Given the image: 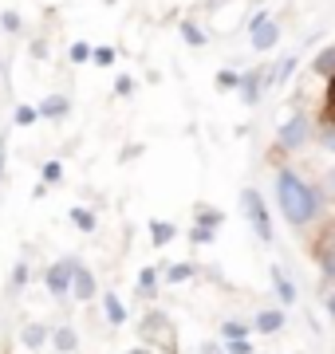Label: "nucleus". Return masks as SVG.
<instances>
[{"label": "nucleus", "instance_id": "f257e3e1", "mask_svg": "<svg viewBox=\"0 0 335 354\" xmlns=\"http://www.w3.org/2000/svg\"><path fill=\"white\" fill-rule=\"evenodd\" d=\"M276 193H280V209L292 225H308L311 216H316V193H311L296 174L284 169V174L276 177Z\"/></svg>", "mask_w": 335, "mask_h": 354}, {"label": "nucleus", "instance_id": "f03ea898", "mask_svg": "<svg viewBox=\"0 0 335 354\" xmlns=\"http://www.w3.org/2000/svg\"><path fill=\"white\" fill-rule=\"evenodd\" d=\"M241 201H245L248 221L257 225V236H260V241H272V225H269V213H264V201H260V193H257V189H245V193H241Z\"/></svg>", "mask_w": 335, "mask_h": 354}, {"label": "nucleus", "instance_id": "7ed1b4c3", "mask_svg": "<svg viewBox=\"0 0 335 354\" xmlns=\"http://www.w3.org/2000/svg\"><path fill=\"white\" fill-rule=\"evenodd\" d=\"M71 276H75V260H60V264L48 268V291H52L55 299H64L67 291H71Z\"/></svg>", "mask_w": 335, "mask_h": 354}, {"label": "nucleus", "instance_id": "20e7f679", "mask_svg": "<svg viewBox=\"0 0 335 354\" xmlns=\"http://www.w3.org/2000/svg\"><path fill=\"white\" fill-rule=\"evenodd\" d=\"M276 36H280V28L272 24L269 16H257V20H253V48L257 51H269L272 44H276Z\"/></svg>", "mask_w": 335, "mask_h": 354}, {"label": "nucleus", "instance_id": "39448f33", "mask_svg": "<svg viewBox=\"0 0 335 354\" xmlns=\"http://www.w3.org/2000/svg\"><path fill=\"white\" fill-rule=\"evenodd\" d=\"M304 138H308V118L296 114V118L280 130V146H284V150H296V146H304Z\"/></svg>", "mask_w": 335, "mask_h": 354}, {"label": "nucleus", "instance_id": "423d86ee", "mask_svg": "<svg viewBox=\"0 0 335 354\" xmlns=\"http://www.w3.org/2000/svg\"><path fill=\"white\" fill-rule=\"evenodd\" d=\"M158 335H162V339L170 342V319H166V315H154V311H150V315L142 319V339L154 342Z\"/></svg>", "mask_w": 335, "mask_h": 354}, {"label": "nucleus", "instance_id": "0eeeda50", "mask_svg": "<svg viewBox=\"0 0 335 354\" xmlns=\"http://www.w3.org/2000/svg\"><path fill=\"white\" fill-rule=\"evenodd\" d=\"M71 288H75V295H79V299H95V279H91V272H87V268H79V264H75Z\"/></svg>", "mask_w": 335, "mask_h": 354}, {"label": "nucleus", "instance_id": "6e6552de", "mask_svg": "<svg viewBox=\"0 0 335 354\" xmlns=\"http://www.w3.org/2000/svg\"><path fill=\"white\" fill-rule=\"evenodd\" d=\"M272 283H276V295H280V304H296V288H292V279L284 276L280 268H272Z\"/></svg>", "mask_w": 335, "mask_h": 354}, {"label": "nucleus", "instance_id": "1a4fd4ad", "mask_svg": "<svg viewBox=\"0 0 335 354\" xmlns=\"http://www.w3.org/2000/svg\"><path fill=\"white\" fill-rule=\"evenodd\" d=\"M284 327V311H260L257 315V330L260 335H276Z\"/></svg>", "mask_w": 335, "mask_h": 354}, {"label": "nucleus", "instance_id": "9d476101", "mask_svg": "<svg viewBox=\"0 0 335 354\" xmlns=\"http://www.w3.org/2000/svg\"><path fill=\"white\" fill-rule=\"evenodd\" d=\"M67 111H71V102H67L64 95H52V99L39 106V114H44V118H64Z\"/></svg>", "mask_w": 335, "mask_h": 354}, {"label": "nucleus", "instance_id": "9b49d317", "mask_svg": "<svg viewBox=\"0 0 335 354\" xmlns=\"http://www.w3.org/2000/svg\"><path fill=\"white\" fill-rule=\"evenodd\" d=\"M52 342H55V351H60V354H71L79 346V339H75V330H71V327H60L52 335Z\"/></svg>", "mask_w": 335, "mask_h": 354}, {"label": "nucleus", "instance_id": "f8f14e48", "mask_svg": "<svg viewBox=\"0 0 335 354\" xmlns=\"http://www.w3.org/2000/svg\"><path fill=\"white\" fill-rule=\"evenodd\" d=\"M44 339H48V327H44V323L24 327V346H28V351H39V346H44Z\"/></svg>", "mask_w": 335, "mask_h": 354}, {"label": "nucleus", "instance_id": "ddd939ff", "mask_svg": "<svg viewBox=\"0 0 335 354\" xmlns=\"http://www.w3.org/2000/svg\"><path fill=\"white\" fill-rule=\"evenodd\" d=\"M103 307H107V319H111L115 327H118V323H127V307L118 304V295H107V299H103Z\"/></svg>", "mask_w": 335, "mask_h": 354}, {"label": "nucleus", "instance_id": "4468645a", "mask_svg": "<svg viewBox=\"0 0 335 354\" xmlns=\"http://www.w3.org/2000/svg\"><path fill=\"white\" fill-rule=\"evenodd\" d=\"M245 335H248L245 323H221V339H225V342H241Z\"/></svg>", "mask_w": 335, "mask_h": 354}, {"label": "nucleus", "instance_id": "2eb2a0df", "mask_svg": "<svg viewBox=\"0 0 335 354\" xmlns=\"http://www.w3.org/2000/svg\"><path fill=\"white\" fill-rule=\"evenodd\" d=\"M241 95H245V102H257L260 99V79L257 75H245V79H241Z\"/></svg>", "mask_w": 335, "mask_h": 354}, {"label": "nucleus", "instance_id": "dca6fc26", "mask_svg": "<svg viewBox=\"0 0 335 354\" xmlns=\"http://www.w3.org/2000/svg\"><path fill=\"white\" fill-rule=\"evenodd\" d=\"M194 272H197L194 264H174V268L166 272V279H170V283H181V279H190Z\"/></svg>", "mask_w": 335, "mask_h": 354}, {"label": "nucleus", "instance_id": "f3484780", "mask_svg": "<svg viewBox=\"0 0 335 354\" xmlns=\"http://www.w3.org/2000/svg\"><path fill=\"white\" fill-rule=\"evenodd\" d=\"M316 71H320V75H335V48L323 51L320 59H316Z\"/></svg>", "mask_w": 335, "mask_h": 354}, {"label": "nucleus", "instance_id": "a211bd4d", "mask_svg": "<svg viewBox=\"0 0 335 354\" xmlns=\"http://www.w3.org/2000/svg\"><path fill=\"white\" fill-rule=\"evenodd\" d=\"M150 232H154L158 244H170V241H174V225H166V221H162V225L154 221V225H150Z\"/></svg>", "mask_w": 335, "mask_h": 354}, {"label": "nucleus", "instance_id": "6ab92c4d", "mask_svg": "<svg viewBox=\"0 0 335 354\" xmlns=\"http://www.w3.org/2000/svg\"><path fill=\"white\" fill-rule=\"evenodd\" d=\"M71 216H75V225L83 228V232H95V216H91L87 209H75V213H71Z\"/></svg>", "mask_w": 335, "mask_h": 354}, {"label": "nucleus", "instance_id": "aec40b11", "mask_svg": "<svg viewBox=\"0 0 335 354\" xmlns=\"http://www.w3.org/2000/svg\"><path fill=\"white\" fill-rule=\"evenodd\" d=\"M36 118H39V111H32V106H16V122H20V127L36 122Z\"/></svg>", "mask_w": 335, "mask_h": 354}, {"label": "nucleus", "instance_id": "412c9836", "mask_svg": "<svg viewBox=\"0 0 335 354\" xmlns=\"http://www.w3.org/2000/svg\"><path fill=\"white\" fill-rule=\"evenodd\" d=\"M181 36L190 39V44H201V39H206L201 36V28H194V24H181Z\"/></svg>", "mask_w": 335, "mask_h": 354}, {"label": "nucleus", "instance_id": "4be33fe9", "mask_svg": "<svg viewBox=\"0 0 335 354\" xmlns=\"http://www.w3.org/2000/svg\"><path fill=\"white\" fill-rule=\"evenodd\" d=\"M190 236H194L197 244H209V241H213V228H206V225H197L194 232H190Z\"/></svg>", "mask_w": 335, "mask_h": 354}, {"label": "nucleus", "instance_id": "5701e85b", "mask_svg": "<svg viewBox=\"0 0 335 354\" xmlns=\"http://www.w3.org/2000/svg\"><path fill=\"white\" fill-rule=\"evenodd\" d=\"M225 351H229V354H253V342H248V339H241V342H229Z\"/></svg>", "mask_w": 335, "mask_h": 354}, {"label": "nucleus", "instance_id": "b1692460", "mask_svg": "<svg viewBox=\"0 0 335 354\" xmlns=\"http://www.w3.org/2000/svg\"><path fill=\"white\" fill-rule=\"evenodd\" d=\"M111 59H115V51H111V48H95V64H111Z\"/></svg>", "mask_w": 335, "mask_h": 354}, {"label": "nucleus", "instance_id": "393cba45", "mask_svg": "<svg viewBox=\"0 0 335 354\" xmlns=\"http://www.w3.org/2000/svg\"><path fill=\"white\" fill-rule=\"evenodd\" d=\"M87 55H91V48H87V44H75V48H71V59H75V64H83Z\"/></svg>", "mask_w": 335, "mask_h": 354}, {"label": "nucleus", "instance_id": "a878e982", "mask_svg": "<svg viewBox=\"0 0 335 354\" xmlns=\"http://www.w3.org/2000/svg\"><path fill=\"white\" fill-rule=\"evenodd\" d=\"M217 83H221V87H225V91H229V87H237V83H241V79L233 75V71H221V75H217Z\"/></svg>", "mask_w": 335, "mask_h": 354}, {"label": "nucleus", "instance_id": "bb28decb", "mask_svg": "<svg viewBox=\"0 0 335 354\" xmlns=\"http://www.w3.org/2000/svg\"><path fill=\"white\" fill-rule=\"evenodd\" d=\"M142 291H154V268L142 272Z\"/></svg>", "mask_w": 335, "mask_h": 354}, {"label": "nucleus", "instance_id": "cd10ccee", "mask_svg": "<svg viewBox=\"0 0 335 354\" xmlns=\"http://www.w3.org/2000/svg\"><path fill=\"white\" fill-rule=\"evenodd\" d=\"M44 177H48V181H60V165L48 162V165H44Z\"/></svg>", "mask_w": 335, "mask_h": 354}, {"label": "nucleus", "instance_id": "c85d7f7f", "mask_svg": "<svg viewBox=\"0 0 335 354\" xmlns=\"http://www.w3.org/2000/svg\"><path fill=\"white\" fill-rule=\"evenodd\" d=\"M4 28H8V32H16V28H20V16H16V12H4Z\"/></svg>", "mask_w": 335, "mask_h": 354}, {"label": "nucleus", "instance_id": "c756f323", "mask_svg": "<svg viewBox=\"0 0 335 354\" xmlns=\"http://www.w3.org/2000/svg\"><path fill=\"white\" fill-rule=\"evenodd\" d=\"M24 276H28V268H24V264H16V276H12V288H20V283H24Z\"/></svg>", "mask_w": 335, "mask_h": 354}, {"label": "nucleus", "instance_id": "7c9ffc66", "mask_svg": "<svg viewBox=\"0 0 335 354\" xmlns=\"http://www.w3.org/2000/svg\"><path fill=\"white\" fill-rule=\"evenodd\" d=\"M327 311H332V319H335V295H332V299H327Z\"/></svg>", "mask_w": 335, "mask_h": 354}, {"label": "nucleus", "instance_id": "2f4dec72", "mask_svg": "<svg viewBox=\"0 0 335 354\" xmlns=\"http://www.w3.org/2000/svg\"><path fill=\"white\" fill-rule=\"evenodd\" d=\"M0 177H4V146H0Z\"/></svg>", "mask_w": 335, "mask_h": 354}, {"label": "nucleus", "instance_id": "473e14b6", "mask_svg": "<svg viewBox=\"0 0 335 354\" xmlns=\"http://www.w3.org/2000/svg\"><path fill=\"white\" fill-rule=\"evenodd\" d=\"M127 354H150V351H146V346H138V351H127Z\"/></svg>", "mask_w": 335, "mask_h": 354}, {"label": "nucleus", "instance_id": "72a5a7b5", "mask_svg": "<svg viewBox=\"0 0 335 354\" xmlns=\"http://www.w3.org/2000/svg\"><path fill=\"white\" fill-rule=\"evenodd\" d=\"M327 95H332V102H335V75H332V91H327Z\"/></svg>", "mask_w": 335, "mask_h": 354}]
</instances>
